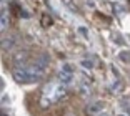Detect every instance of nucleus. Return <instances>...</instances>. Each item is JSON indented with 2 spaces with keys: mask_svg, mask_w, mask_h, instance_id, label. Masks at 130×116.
<instances>
[{
  "mask_svg": "<svg viewBox=\"0 0 130 116\" xmlns=\"http://www.w3.org/2000/svg\"><path fill=\"white\" fill-rule=\"evenodd\" d=\"M65 96V85H62L58 80H54V81H48L42 90V106L47 108L52 103L62 100Z\"/></svg>",
  "mask_w": 130,
  "mask_h": 116,
  "instance_id": "2",
  "label": "nucleus"
},
{
  "mask_svg": "<svg viewBox=\"0 0 130 116\" xmlns=\"http://www.w3.org/2000/svg\"><path fill=\"white\" fill-rule=\"evenodd\" d=\"M4 116H7V114H4Z\"/></svg>",
  "mask_w": 130,
  "mask_h": 116,
  "instance_id": "16",
  "label": "nucleus"
},
{
  "mask_svg": "<svg viewBox=\"0 0 130 116\" xmlns=\"http://www.w3.org/2000/svg\"><path fill=\"white\" fill-rule=\"evenodd\" d=\"M80 65L85 68V70H92V68H93V60H88V58H84V60L80 61Z\"/></svg>",
  "mask_w": 130,
  "mask_h": 116,
  "instance_id": "12",
  "label": "nucleus"
},
{
  "mask_svg": "<svg viewBox=\"0 0 130 116\" xmlns=\"http://www.w3.org/2000/svg\"><path fill=\"white\" fill-rule=\"evenodd\" d=\"M102 109H103V101H93L85 108V113L87 114H99V113H102Z\"/></svg>",
  "mask_w": 130,
  "mask_h": 116,
  "instance_id": "4",
  "label": "nucleus"
},
{
  "mask_svg": "<svg viewBox=\"0 0 130 116\" xmlns=\"http://www.w3.org/2000/svg\"><path fill=\"white\" fill-rule=\"evenodd\" d=\"M27 58H28L27 52H19V53H15V56H13V63H15V66H23L25 61H27Z\"/></svg>",
  "mask_w": 130,
  "mask_h": 116,
  "instance_id": "6",
  "label": "nucleus"
},
{
  "mask_svg": "<svg viewBox=\"0 0 130 116\" xmlns=\"http://www.w3.org/2000/svg\"><path fill=\"white\" fill-rule=\"evenodd\" d=\"M78 32H80V33H84V35H85V37H87V38H90V33H88V32L85 30L84 27H78Z\"/></svg>",
  "mask_w": 130,
  "mask_h": 116,
  "instance_id": "13",
  "label": "nucleus"
},
{
  "mask_svg": "<svg viewBox=\"0 0 130 116\" xmlns=\"http://www.w3.org/2000/svg\"><path fill=\"white\" fill-rule=\"evenodd\" d=\"M13 43H15V37H4L2 38V50L4 52L10 50L13 47Z\"/></svg>",
  "mask_w": 130,
  "mask_h": 116,
  "instance_id": "7",
  "label": "nucleus"
},
{
  "mask_svg": "<svg viewBox=\"0 0 130 116\" xmlns=\"http://www.w3.org/2000/svg\"><path fill=\"white\" fill-rule=\"evenodd\" d=\"M45 75V66L35 61L34 65H23L13 70V80L17 83H35Z\"/></svg>",
  "mask_w": 130,
  "mask_h": 116,
  "instance_id": "1",
  "label": "nucleus"
},
{
  "mask_svg": "<svg viewBox=\"0 0 130 116\" xmlns=\"http://www.w3.org/2000/svg\"><path fill=\"white\" fill-rule=\"evenodd\" d=\"M122 88H123V85H122V81H120L119 78H117V80H115V81L110 85V91H112L113 95H115V93H120V91H122Z\"/></svg>",
  "mask_w": 130,
  "mask_h": 116,
  "instance_id": "9",
  "label": "nucleus"
},
{
  "mask_svg": "<svg viewBox=\"0 0 130 116\" xmlns=\"http://www.w3.org/2000/svg\"><path fill=\"white\" fill-rule=\"evenodd\" d=\"M8 27V17H7V10H5V7H2V15H0V28H2V32L7 30Z\"/></svg>",
  "mask_w": 130,
  "mask_h": 116,
  "instance_id": "8",
  "label": "nucleus"
},
{
  "mask_svg": "<svg viewBox=\"0 0 130 116\" xmlns=\"http://www.w3.org/2000/svg\"><path fill=\"white\" fill-rule=\"evenodd\" d=\"M119 58L122 61H125V63H128L130 61V50H122V52L119 53Z\"/></svg>",
  "mask_w": 130,
  "mask_h": 116,
  "instance_id": "11",
  "label": "nucleus"
},
{
  "mask_svg": "<svg viewBox=\"0 0 130 116\" xmlns=\"http://www.w3.org/2000/svg\"><path fill=\"white\" fill-rule=\"evenodd\" d=\"M119 116H130V114H119Z\"/></svg>",
  "mask_w": 130,
  "mask_h": 116,
  "instance_id": "15",
  "label": "nucleus"
},
{
  "mask_svg": "<svg viewBox=\"0 0 130 116\" xmlns=\"http://www.w3.org/2000/svg\"><path fill=\"white\" fill-rule=\"evenodd\" d=\"M73 78H75V68H73V65H70V63L60 65V68H58V81L67 86V85H72L73 83Z\"/></svg>",
  "mask_w": 130,
  "mask_h": 116,
  "instance_id": "3",
  "label": "nucleus"
},
{
  "mask_svg": "<svg viewBox=\"0 0 130 116\" xmlns=\"http://www.w3.org/2000/svg\"><path fill=\"white\" fill-rule=\"evenodd\" d=\"M78 90H80V93L84 95V96L90 95V90H92V86H90V78L87 80V76H82L80 83H78Z\"/></svg>",
  "mask_w": 130,
  "mask_h": 116,
  "instance_id": "5",
  "label": "nucleus"
},
{
  "mask_svg": "<svg viewBox=\"0 0 130 116\" xmlns=\"http://www.w3.org/2000/svg\"><path fill=\"white\" fill-rule=\"evenodd\" d=\"M62 4H63L67 8H69L70 12H73V13H78V8H77V5L73 4L72 0H62Z\"/></svg>",
  "mask_w": 130,
  "mask_h": 116,
  "instance_id": "10",
  "label": "nucleus"
},
{
  "mask_svg": "<svg viewBox=\"0 0 130 116\" xmlns=\"http://www.w3.org/2000/svg\"><path fill=\"white\" fill-rule=\"evenodd\" d=\"M97 116H110V114H108V113H99Z\"/></svg>",
  "mask_w": 130,
  "mask_h": 116,
  "instance_id": "14",
  "label": "nucleus"
}]
</instances>
